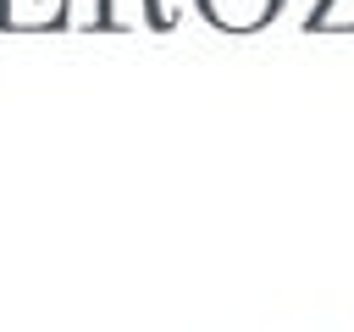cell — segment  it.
Instances as JSON below:
<instances>
[{
    "mask_svg": "<svg viewBox=\"0 0 354 332\" xmlns=\"http://www.w3.org/2000/svg\"><path fill=\"white\" fill-rule=\"evenodd\" d=\"M282 0H199V11L216 22V28H260L277 17Z\"/></svg>",
    "mask_w": 354,
    "mask_h": 332,
    "instance_id": "cell-1",
    "label": "cell"
}]
</instances>
